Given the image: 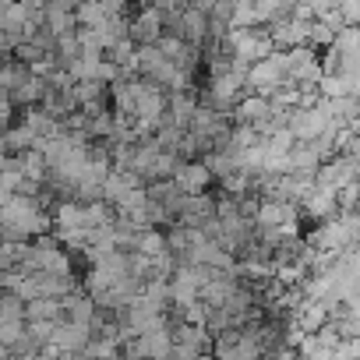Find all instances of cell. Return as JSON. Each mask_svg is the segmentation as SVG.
I'll list each match as a JSON object with an SVG mask.
<instances>
[{"instance_id": "cell-1", "label": "cell", "mask_w": 360, "mask_h": 360, "mask_svg": "<svg viewBox=\"0 0 360 360\" xmlns=\"http://www.w3.org/2000/svg\"><path fill=\"white\" fill-rule=\"evenodd\" d=\"M209 180H212L209 162H176V169H173V184H176V191H180V195H188V198L205 195V191H209Z\"/></svg>"}, {"instance_id": "cell-2", "label": "cell", "mask_w": 360, "mask_h": 360, "mask_svg": "<svg viewBox=\"0 0 360 360\" xmlns=\"http://www.w3.org/2000/svg\"><path fill=\"white\" fill-rule=\"evenodd\" d=\"M166 25H162V11L159 8H145L134 22H131V43L138 46H155L162 39Z\"/></svg>"}, {"instance_id": "cell-4", "label": "cell", "mask_w": 360, "mask_h": 360, "mask_svg": "<svg viewBox=\"0 0 360 360\" xmlns=\"http://www.w3.org/2000/svg\"><path fill=\"white\" fill-rule=\"evenodd\" d=\"M15 4V0H0V8H11Z\"/></svg>"}, {"instance_id": "cell-3", "label": "cell", "mask_w": 360, "mask_h": 360, "mask_svg": "<svg viewBox=\"0 0 360 360\" xmlns=\"http://www.w3.org/2000/svg\"><path fill=\"white\" fill-rule=\"evenodd\" d=\"M29 82H32V71L25 64H4V68H0V89H4L8 96H15Z\"/></svg>"}]
</instances>
